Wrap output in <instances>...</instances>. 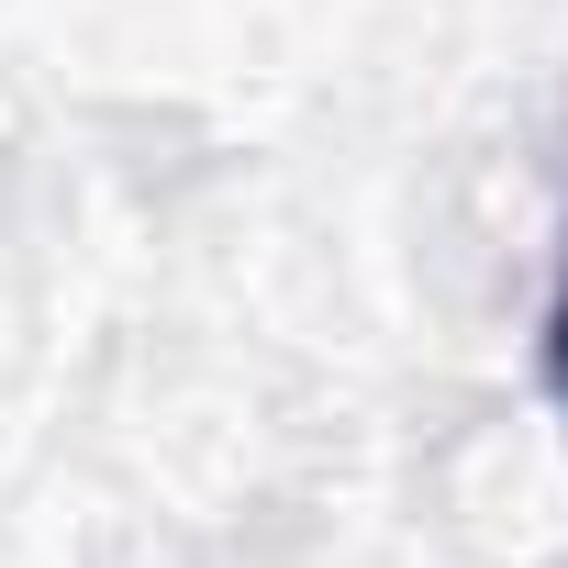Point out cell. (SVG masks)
<instances>
[{
    "instance_id": "obj_1",
    "label": "cell",
    "mask_w": 568,
    "mask_h": 568,
    "mask_svg": "<svg viewBox=\"0 0 568 568\" xmlns=\"http://www.w3.org/2000/svg\"><path fill=\"white\" fill-rule=\"evenodd\" d=\"M546 390L568 402V234H557V302H546Z\"/></svg>"
}]
</instances>
